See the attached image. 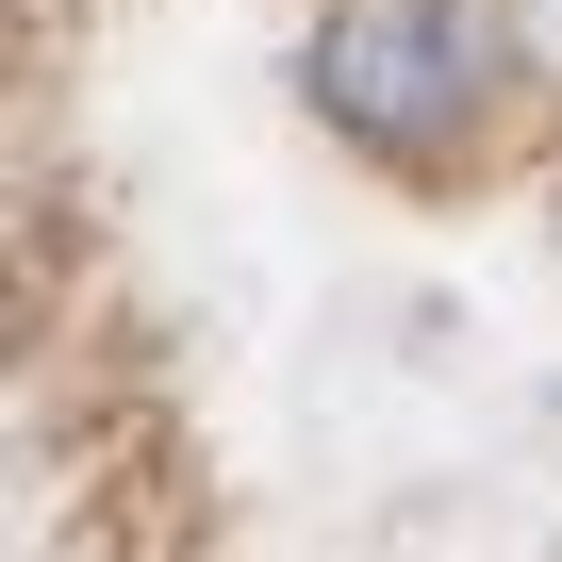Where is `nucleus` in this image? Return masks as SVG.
<instances>
[{"label":"nucleus","instance_id":"nucleus-1","mask_svg":"<svg viewBox=\"0 0 562 562\" xmlns=\"http://www.w3.org/2000/svg\"><path fill=\"white\" fill-rule=\"evenodd\" d=\"M496 50H513L496 0H364V18L315 34V100H331L348 133H381V149H430V133L496 83Z\"/></svg>","mask_w":562,"mask_h":562}]
</instances>
